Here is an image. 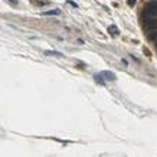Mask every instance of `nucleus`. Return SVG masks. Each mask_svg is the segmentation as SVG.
I'll use <instances>...</instances> for the list:
<instances>
[{"mask_svg":"<svg viewBox=\"0 0 157 157\" xmlns=\"http://www.w3.org/2000/svg\"><path fill=\"white\" fill-rule=\"evenodd\" d=\"M151 16H157V1L156 0L147 1V4L144 6V10H143V17H151Z\"/></svg>","mask_w":157,"mask_h":157,"instance_id":"1","label":"nucleus"},{"mask_svg":"<svg viewBox=\"0 0 157 157\" xmlns=\"http://www.w3.org/2000/svg\"><path fill=\"white\" fill-rule=\"evenodd\" d=\"M143 26L144 30H156L157 29V16H151V17H143Z\"/></svg>","mask_w":157,"mask_h":157,"instance_id":"2","label":"nucleus"},{"mask_svg":"<svg viewBox=\"0 0 157 157\" xmlns=\"http://www.w3.org/2000/svg\"><path fill=\"white\" fill-rule=\"evenodd\" d=\"M101 75L104 76V79H108V81H115V75L112 74L111 71H104V72H101Z\"/></svg>","mask_w":157,"mask_h":157,"instance_id":"3","label":"nucleus"},{"mask_svg":"<svg viewBox=\"0 0 157 157\" xmlns=\"http://www.w3.org/2000/svg\"><path fill=\"white\" fill-rule=\"evenodd\" d=\"M43 16H56V15H61L59 10H48V12H43L42 13Z\"/></svg>","mask_w":157,"mask_h":157,"instance_id":"4","label":"nucleus"},{"mask_svg":"<svg viewBox=\"0 0 157 157\" xmlns=\"http://www.w3.org/2000/svg\"><path fill=\"white\" fill-rule=\"evenodd\" d=\"M45 55H46V56H56V58H62V53L55 52V50H48V52H45Z\"/></svg>","mask_w":157,"mask_h":157,"instance_id":"5","label":"nucleus"},{"mask_svg":"<svg viewBox=\"0 0 157 157\" xmlns=\"http://www.w3.org/2000/svg\"><path fill=\"white\" fill-rule=\"evenodd\" d=\"M108 32L111 33V35H112V36H117V35H118V29H117V26H114V25H111L110 26V27H108Z\"/></svg>","mask_w":157,"mask_h":157,"instance_id":"6","label":"nucleus"},{"mask_svg":"<svg viewBox=\"0 0 157 157\" xmlns=\"http://www.w3.org/2000/svg\"><path fill=\"white\" fill-rule=\"evenodd\" d=\"M104 76L102 75H94V79H95V82H98L99 85H104V79H102Z\"/></svg>","mask_w":157,"mask_h":157,"instance_id":"7","label":"nucleus"},{"mask_svg":"<svg viewBox=\"0 0 157 157\" xmlns=\"http://www.w3.org/2000/svg\"><path fill=\"white\" fill-rule=\"evenodd\" d=\"M149 39L151 42H157V30H153V32L149 35Z\"/></svg>","mask_w":157,"mask_h":157,"instance_id":"8","label":"nucleus"},{"mask_svg":"<svg viewBox=\"0 0 157 157\" xmlns=\"http://www.w3.org/2000/svg\"><path fill=\"white\" fill-rule=\"evenodd\" d=\"M135 1H137V0H127L128 6H134V4H135Z\"/></svg>","mask_w":157,"mask_h":157,"instance_id":"9","label":"nucleus"},{"mask_svg":"<svg viewBox=\"0 0 157 157\" xmlns=\"http://www.w3.org/2000/svg\"><path fill=\"white\" fill-rule=\"evenodd\" d=\"M68 3H69V4H71V6H72V7H78V4H76V3H75V1H72V0H69V1H68Z\"/></svg>","mask_w":157,"mask_h":157,"instance_id":"10","label":"nucleus"},{"mask_svg":"<svg viewBox=\"0 0 157 157\" xmlns=\"http://www.w3.org/2000/svg\"><path fill=\"white\" fill-rule=\"evenodd\" d=\"M144 53H146L147 56H150V52H149V49H147V48H144Z\"/></svg>","mask_w":157,"mask_h":157,"instance_id":"11","label":"nucleus"},{"mask_svg":"<svg viewBox=\"0 0 157 157\" xmlns=\"http://www.w3.org/2000/svg\"><path fill=\"white\" fill-rule=\"evenodd\" d=\"M10 3H13V4H17V0H9Z\"/></svg>","mask_w":157,"mask_h":157,"instance_id":"12","label":"nucleus"},{"mask_svg":"<svg viewBox=\"0 0 157 157\" xmlns=\"http://www.w3.org/2000/svg\"><path fill=\"white\" fill-rule=\"evenodd\" d=\"M156 48H157V42H156Z\"/></svg>","mask_w":157,"mask_h":157,"instance_id":"13","label":"nucleus"}]
</instances>
